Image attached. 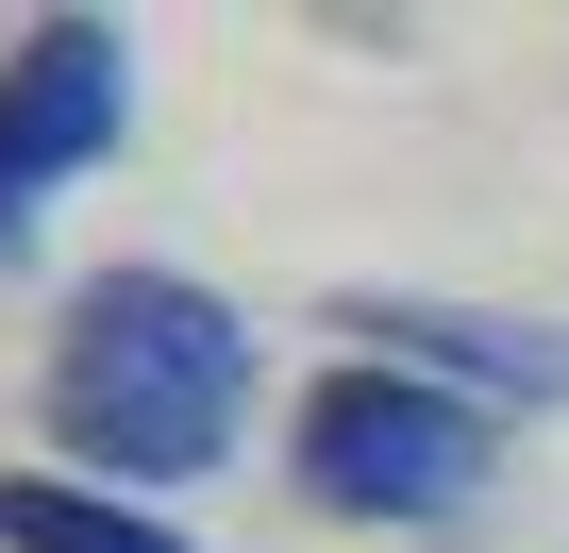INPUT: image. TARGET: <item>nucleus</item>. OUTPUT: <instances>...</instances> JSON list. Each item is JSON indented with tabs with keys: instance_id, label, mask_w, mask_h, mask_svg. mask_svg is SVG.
Listing matches in <instances>:
<instances>
[{
	"instance_id": "obj_1",
	"label": "nucleus",
	"mask_w": 569,
	"mask_h": 553,
	"mask_svg": "<svg viewBox=\"0 0 569 553\" xmlns=\"http://www.w3.org/2000/svg\"><path fill=\"white\" fill-rule=\"evenodd\" d=\"M51 436L84 453V486H201L251 419V319L218 286H184V268H101V286L68 303L51 336Z\"/></svg>"
},
{
	"instance_id": "obj_2",
	"label": "nucleus",
	"mask_w": 569,
	"mask_h": 553,
	"mask_svg": "<svg viewBox=\"0 0 569 553\" xmlns=\"http://www.w3.org/2000/svg\"><path fill=\"white\" fill-rule=\"evenodd\" d=\"M284 470H302L319 520H452V503L502 470V419L452 403V386H419V369H369V353H352V369L302 386Z\"/></svg>"
},
{
	"instance_id": "obj_3",
	"label": "nucleus",
	"mask_w": 569,
	"mask_h": 553,
	"mask_svg": "<svg viewBox=\"0 0 569 553\" xmlns=\"http://www.w3.org/2000/svg\"><path fill=\"white\" fill-rule=\"evenodd\" d=\"M134 118V34L118 18H34L0 51V235H18L68 168H101Z\"/></svg>"
},
{
	"instance_id": "obj_4",
	"label": "nucleus",
	"mask_w": 569,
	"mask_h": 553,
	"mask_svg": "<svg viewBox=\"0 0 569 553\" xmlns=\"http://www.w3.org/2000/svg\"><path fill=\"white\" fill-rule=\"evenodd\" d=\"M336 336H369V369H419L452 403H569V319H486V303H336Z\"/></svg>"
},
{
	"instance_id": "obj_5",
	"label": "nucleus",
	"mask_w": 569,
	"mask_h": 553,
	"mask_svg": "<svg viewBox=\"0 0 569 553\" xmlns=\"http://www.w3.org/2000/svg\"><path fill=\"white\" fill-rule=\"evenodd\" d=\"M0 553H184L151 503H118V486H68V470H18L0 486Z\"/></svg>"
}]
</instances>
